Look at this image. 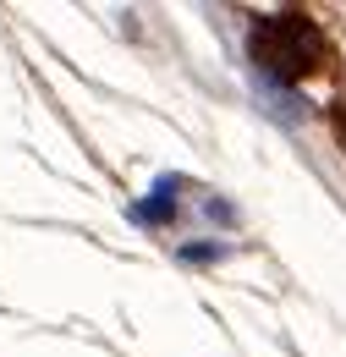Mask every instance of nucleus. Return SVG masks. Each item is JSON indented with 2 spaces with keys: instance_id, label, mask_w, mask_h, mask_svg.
<instances>
[{
  "instance_id": "nucleus-1",
  "label": "nucleus",
  "mask_w": 346,
  "mask_h": 357,
  "mask_svg": "<svg viewBox=\"0 0 346 357\" xmlns=\"http://www.w3.org/2000/svg\"><path fill=\"white\" fill-rule=\"evenodd\" d=\"M253 61H259L269 77H303L324 61V33L319 22L303 17V11H275L253 28Z\"/></svg>"
},
{
  "instance_id": "nucleus-2",
  "label": "nucleus",
  "mask_w": 346,
  "mask_h": 357,
  "mask_svg": "<svg viewBox=\"0 0 346 357\" xmlns=\"http://www.w3.org/2000/svg\"><path fill=\"white\" fill-rule=\"evenodd\" d=\"M165 209H171V187H160V198H154V204H143V220H160Z\"/></svg>"
}]
</instances>
